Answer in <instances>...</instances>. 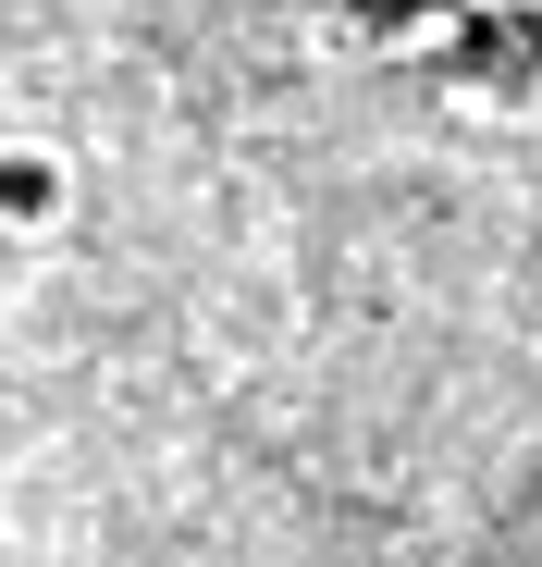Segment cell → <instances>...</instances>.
Instances as JSON below:
<instances>
[{
	"instance_id": "1",
	"label": "cell",
	"mask_w": 542,
	"mask_h": 567,
	"mask_svg": "<svg viewBox=\"0 0 542 567\" xmlns=\"http://www.w3.org/2000/svg\"><path fill=\"white\" fill-rule=\"evenodd\" d=\"M62 210H74V161H62L50 136H13V148H0V235L38 247Z\"/></svg>"
}]
</instances>
